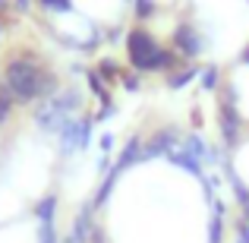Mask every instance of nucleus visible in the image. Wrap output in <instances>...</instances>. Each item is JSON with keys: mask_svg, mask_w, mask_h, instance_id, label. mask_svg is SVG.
Segmentation results:
<instances>
[{"mask_svg": "<svg viewBox=\"0 0 249 243\" xmlns=\"http://www.w3.org/2000/svg\"><path fill=\"white\" fill-rule=\"evenodd\" d=\"M3 85L13 92V101L16 104H41L54 95L57 79L38 63V57L32 54V51H22V54L6 60Z\"/></svg>", "mask_w": 249, "mask_h": 243, "instance_id": "nucleus-1", "label": "nucleus"}, {"mask_svg": "<svg viewBox=\"0 0 249 243\" xmlns=\"http://www.w3.org/2000/svg\"><path fill=\"white\" fill-rule=\"evenodd\" d=\"M224 101L231 108V114L240 120L243 133H249V54L240 57V63H233L231 73H227Z\"/></svg>", "mask_w": 249, "mask_h": 243, "instance_id": "nucleus-2", "label": "nucleus"}, {"mask_svg": "<svg viewBox=\"0 0 249 243\" xmlns=\"http://www.w3.org/2000/svg\"><path fill=\"white\" fill-rule=\"evenodd\" d=\"M231 177H233V183L249 196V133L240 136V142L231 152Z\"/></svg>", "mask_w": 249, "mask_h": 243, "instance_id": "nucleus-3", "label": "nucleus"}, {"mask_svg": "<svg viewBox=\"0 0 249 243\" xmlns=\"http://www.w3.org/2000/svg\"><path fill=\"white\" fill-rule=\"evenodd\" d=\"M13 108H16V101H13V92L6 89L3 82H0V127H6V123H10Z\"/></svg>", "mask_w": 249, "mask_h": 243, "instance_id": "nucleus-4", "label": "nucleus"}, {"mask_svg": "<svg viewBox=\"0 0 249 243\" xmlns=\"http://www.w3.org/2000/svg\"><path fill=\"white\" fill-rule=\"evenodd\" d=\"M0 35H3V19H0Z\"/></svg>", "mask_w": 249, "mask_h": 243, "instance_id": "nucleus-5", "label": "nucleus"}, {"mask_svg": "<svg viewBox=\"0 0 249 243\" xmlns=\"http://www.w3.org/2000/svg\"><path fill=\"white\" fill-rule=\"evenodd\" d=\"M3 6H6V0H0V10H3Z\"/></svg>", "mask_w": 249, "mask_h": 243, "instance_id": "nucleus-6", "label": "nucleus"}]
</instances>
